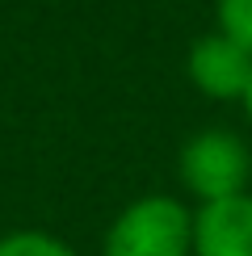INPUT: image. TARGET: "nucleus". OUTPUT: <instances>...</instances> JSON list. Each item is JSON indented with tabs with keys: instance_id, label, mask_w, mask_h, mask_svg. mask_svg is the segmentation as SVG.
<instances>
[{
	"instance_id": "obj_1",
	"label": "nucleus",
	"mask_w": 252,
	"mask_h": 256,
	"mask_svg": "<svg viewBox=\"0 0 252 256\" xmlns=\"http://www.w3.org/2000/svg\"><path fill=\"white\" fill-rule=\"evenodd\" d=\"M101 256H194V210L172 194H143L114 214Z\"/></svg>"
},
{
	"instance_id": "obj_2",
	"label": "nucleus",
	"mask_w": 252,
	"mask_h": 256,
	"mask_svg": "<svg viewBox=\"0 0 252 256\" xmlns=\"http://www.w3.org/2000/svg\"><path fill=\"white\" fill-rule=\"evenodd\" d=\"M176 176H181L185 194L198 198V206L240 198L248 194V180H252V152L236 130L210 126V130H198L181 143Z\"/></svg>"
},
{
	"instance_id": "obj_3",
	"label": "nucleus",
	"mask_w": 252,
	"mask_h": 256,
	"mask_svg": "<svg viewBox=\"0 0 252 256\" xmlns=\"http://www.w3.org/2000/svg\"><path fill=\"white\" fill-rule=\"evenodd\" d=\"M185 76L210 101H244L252 84V50H244L240 42H231L218 30H210L189 46Z\"/></svg>"
},
{
	"instance_id": "obj_4",
	"label": "nucleus",
	"mask_w": 252,
	"mask_h": 256,
	"mask_svg": "<svg viewBox=\"0 0 252 256\" xmlns=\"http://www.w3.org/2000/svg\"><path fill=\"white\" fill-rule=\"evenodd\" d=\"M194 256H252V194L194 210Z\"/></svg>"
},
{
	"instance_id": "obj_5",
	"label": "nucleus",
	"mask_w": 252,
	"mask_h": 256,
	"mask_svg": "<svg viewBox=\"0 0 252 256\" xmlns=\"http://www.w3.org/2000/svg\"><path fill=\"white\" fill-rule=\"evenodd\" d=\"M0 256H80L68 240L50 236V231H4L0 236Z\"/></svg>"
},
{
	"instance_id": "obj_6",
	"label": "nucleus",
	"mask_w": 252,
	"mask_h": 256,
	"mask_svg": "<svg viewBox=\"0 0 252 256\" xmlns=\"http://www.w3.org/2000/svg\"><path fill=\"white\" fill-rule=\"evenodd\" d=\"M214 30L252 50V0H214Z\"/></svg>"
},
{
	"instance_id": "obj_7",
	"label": "nucleus",
	"mask_w": 252,
	"mask_h": 256,
	"mask_svg": "<svg viewBox=\"0 0 252 256\" xmlns=\"http://www.w3.org/2000/svg\"><path fill=\"white\" fill-rule=\"evenodd\" d=\"M240 105H244V114H248V122H252V84H248V92H244V101H240Z\"/></svg>"
}]
</instances>
